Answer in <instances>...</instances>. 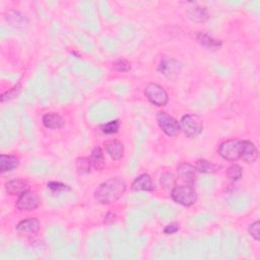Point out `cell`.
<instances>
[{
	"label": "cell",
	"instance_id": "1",
	"mask_svg": "<svg viewBox=\"0 0 260 260\" xmlns=\"http://www.w3.org/2000/svg\"><path fill=\"white\" fill-rule=\"evenodd\" d=\"M126 184L120 178H111L101 184L96 190V200L101 204H111L116 202L125 193Z\"/></svg>",
	"mask_w": 260,
	"mask_h": 260
},
{
	"label": "cell",
	"instance_id": "2",
	"mask_svg": "<svg viewBox=\"0 0 260 260\" xmlns=\"http://www.w3.org/2000/svg\"><path fill=\"white\" fill-rule=\"evenodd\" d=\"M171 196L175 202L183 206H191L197 200V193L192 185H180L172 189Z\"/></svg>",
	"mask_w": 260,
	"mask_h": 260
},
{
	"label": "cell",
	"instance_id": "3",
	"mask_svg": "<svg viewBox=\"0 0 260 260\" xmlns=\"http://www.w3.org/2000/svg\"><path fill=\"white\" fill-rule=\"evenodd\" d=\"M241 147H242V140L233 139L221 142L219 146V155L226 160H239L241 156Z\"/></svg>",
	"mask_w": 260,
	"mask_h": 260
},
{
	"label": "cell",
	"instance_id": "4",
	"mask_svg": "<svg viewBox=\"0 0 260 260\" xmlns=\"http://www.w3.org/2000/svg\"><path fill=\"white\" fill-rule=\"evenodd\" d=\"M181 130L189 138H196L202 131L203 125L201 119L192 114H187L182 117L180 122Z\"/></svg>",
	"mask_w": 260,
	"mask_h": 260
},
{
	"label": "cell",
	"instance_id": "5",
	"mask_svg": "<svg viewBox=\"0 0 260 260\" xmlns=\"http://www.w3.org/2000/svg\"><path fill=\"white\" fill-rule=\"evenodd\" d=\"M145 96L152 104L163 107L166 106L169 101V96L162 86L157 83H150L145 88Z\"/></svg>",
	"mask_w": 260,
	"mask_h": 260
},
{
	"label": "cell",
	"instance_id": "6",
	"mask_svg": "<svg viewBox=\"0 0 260 260\" xmlns=\"http://www.w3.org/2000/svg\"><path fill=\"white\" fill-rule=\"evenodd\" d=\"M158 124L168 136H177L181 132L180 123L166 112H160L157 116Z\"/></svg>",
	"mask_w": 260,
	"mask_h": 260
},
{
	"label": "cell",
	"instance_id": "7",
	"mask_svg": "<svg viewBox=\"0 0 260 260\" xmlns=\"http://www.w3.org/2000/svg\"><path fill=\"white\" fill-rule=\"evenodd\" d=\"M182 65L178 60L164 58L159 65V72L169 80H175L181 71Z\"/></svg>",
	"mask_w": 260,
	"mask_h": 260
},
{
	"label": "cell",
	"instance_id": "8",
	"mask_svg": "<svg viewBox=\"0 0 260 260\" xmlns=\"http://www.w3.org/2000/svg\"><path fill=\"white\" fill-rule=\"evenodd\" d=\"M40 203L41 200L38 194L36 192L28 190L20 196L19 200L17 201V207L20 210H24V212H27V210H33L36 209L37 207H39Z\"/></svg>",
	"mask_w": 260,
	"mask_h": 260
},
{
	"label": "cell",
	"instance_id": "9",
	"mask_svg": "<svg viewBox=\"0 0 260 260\" xmlns=\"http://www.w3.org/2000/svg\"><path fill=\"white\" fill-rule=\"evenodd\" d=\"M17 231L22 236L34 237L40 231V222L35 218L23 220L17 226Z\"/></svg>",
	"mask_w": 260,
	"mask_h": 260
},
{
	"label": "cell",
	"instance_id": "10",
	"mask_svg": "<svg viewBox=\"0 0 260 260\" xmlns=\"http://www.w3.org/2000/svg\"><path fill=\"white\" fill-rule=\"evenodd\" d=\"M258 158V150L254 143L249 140H242V147H241V156L245 163L252 164Z\"/></svg>",
	"mask_w": 260,
	"mask_h": 260
},
{
	"label": "cell",
	"instance_id": "11",
	"mask_svg": "<svg viewBox=\"0 0 260 260\" xmlns=\"http://www.w3.org/2000/svg\"><path fill=\"white\" fill-rule=\"evenodd\" d=\"M179 178L187 185H192L196 181V169L188 163H182L178 167Z\"/></svg>",
	"mask_w": 260,
	"mask_h": 260
},
{
	"label": "cell",
	"instance_id": "12",
	"mask_svg": "<svg viewBox=\"0 0 260 260\" xmlns=\"http://www.w3.org/2000/svg\"><path fill=\"white\" fill-rule=\"evenodd\" d=\"M4 18L7 22L10 23L16 29H23L28 26V19L24 17L20 11L17 10H8L4 15Z\"/></svg>",
	"mask_w": 260,
	"mask_h": 260
},
{
	"label": "cell",
	"instance_id": "13",
	"mask_svg": "<svg viewBox=\"0 0 260 260\" xmlns=\"http://www.w3.org/2000/svg\"><path fill=\"white\" fill-rule=\"evenodd\" d=\"M5 189L10 195L20 196L22 193L30 190V187H29V184L26 180L15 179V180L8 181L5 184Z\"/></svg>",
	"mask_w": 260,
	"mask_h": 260
},
{
	"label": "cell",
	"instance_id": "14",
	"mask_svg": "<svg viewBox=\"0 0 260 260\" xmlns=\"http://www.w3.org/2000/svg\"><path fill=\"white\" fill-rule=\"evenodd\" d=\"M105 148L108 155L114 160H119L124 155V145L119 140H109L105 142Z\"/></svg>",
	"mask_w": 260,
	"mask_h": 260
},
{
	"label": "cell",
	"instance_id": "15",
	"mask_svg": "<svg viewBox=\"0 0 260 260\" xmlns=\"http://www.w3.org/2000/svg\"><path fill=\"white\" fill-rule=\"evenodd\" d=\"M188 19L195 22H204L208 20V11L205 7L195 5L186 10Z\"/></svg>",
	"mask_w": 260,
	"mask_h": 260
},
{
	"label": "cell",
	"instance_id": "16",
	"mask_svg": "<svg viewBox=\"0 0 260 260\" xmlns=\"http://www.w3.org/2000/svg\"><path fill=\"white\" fill-rule=\"evenodd\" d=\"M43 124L49 129H59L64 125V120L57 113H47L43 116Z\"/></svg>",
	"mask_w": 260,
	"mask_h": 260
},
{
	"label": "cell",
	"instance_id": "17",
	"mask_svg": "<svg viewBox=\"0 0 260 260\" xmlns=\"http://www.w3.org/2000/svg\"><path fill=\"white\" fill-rule=\"evenodd\" d=\"M132 190L134 191H151L153 190V181L148 174H142L136 178L132 183Z\"/></svg>",
	"mask_w": 260,
	"mask_h": 260
},
{
	"label": "cell",
	"instance_id": "18",
	"mask_svg": "<svg viewBox=\"0 0 260 260\" xmlns=\"http://www.w3.org/2000/svg\"><path fill=\"white\" fill-rule=\"evenodd\" d=\"M20 165V159L16 156L1 155L0 157V169L2 173L15 170Z\"/></svg>",
	"mask_w": 260,
	"mask_h": 260
},
{
	"label": "cell",
	"instance_id": "19",
	"mask_svg": "<svg viewBox=\"0 0 260 260\" xmlns=\"http://www.w3.org/2000/svg\"><path fill=\"white\" fill-rule=\"evenodd\" d=\"M195 39L201 46L207 49H218L221 46V42L220 40H216L213 37H210L204 33H197Z\"/></svg>",
	"mask_w": 260,
	"mask_h": 260
},
{
	"label": "cell",
	"instance_id": "20",
	"mask_svg": "<svg viewBox=\"0 0 260 260\" xmlns=\"http://www.w3.org/2000/svg\"><path fill=\"white\" fill-rule=\"evenodd\" d=\"M221 167L219 165H216L209 160H200L196 163V171L200 172V173H205V174H210V173H216L219 171Z\"/></svg>",
	"mask_w": 260,
	"mask_h": 260
},
{
	"label": "cell",
	"instance_id": "21",
	"mask_svg": "<svg viewBox=\"0 0 260 260\" xmlns=\"http://www.w3.org/2000/svg\"><path fill=\"white\" fill-rule=\"evenodd\" d=\"M91 160H92V165L94 166L95 169L97 170H102L105 166V160H104V155L103 152L100 147H96L95 150L92 153V157H91Z\"/></svg>",
	"mask_w": 260,
	"mask_h": 260
},
{
	"label": "cell",
	"instance_id": "22",
	"mask_svg": "<svg viewBox=\"0 0 260 260\" xmlns=\"http://www.w3.org/2000/svg\"><path fill=\"white\" fill-rule=\"evenodd\" d=\"M92 160L89 158H79L77 160V169L80 174H86L91 172Z\"/></svg>",
	"mask_w": 260,
	"mask_h": 260
},
{
	"label": "cell",
	"instance_id": "23",
	"mask_svg": "<svg viewBox=\"0 0 260 260\" xmlns=\"http://www.w3.org/2000/svg\"><path fill=\"white\" fill-rule=\"evenodd\" d=\"M242 175H243V170L237 164L232 165L231 167H229V169L227 171L228 178L233 180V181H238L242 177Z\"/></svg>",
	"mask_w": 260,
	"mask_h": 260
},
{
	"label": "cell",
	"instance_id": "24",
	"mask_svg": "<svg viewBox=\"0 0 260 260\" xmlns=\"http://www.w3.org/2000/svg\"><path fill=\"white\" fill-rule=\"evenodd\" d=\"M113 69L118 72H128L131 69V63L126 59H119L113 63Z\"/></svg>",
	"mask_w": 260,
	"mask_h": 260
},
{
	"label": "cell",
	"instance_id": "25",
	"mask_svg": "<svg viewBox=\"0 0 260 260\" xmlns=\"http://www.w3.org/2000/svg\"><path fill=\"white\" fill-rule=\"evenodd\" d=\"M160 184L166 189H173L175 187V178L173 174L170 173H165V174L160 177Z\"/></svg>",
	"mask_w": 260,
	"mask_h": 260
},
{
	"label": "cell",
	"instance_id": "26",
	"mask_svg": "<svg viewBox=\"0 0 260 260\" xmlns=\"http://www.w3.org/2000/svg\"><path fill=\"white\" fill-rule=\"evenodd\" d=\"M118 129H119V121L118 120L110 121L102 126V130L105 134L116 133L118 131Z\"/></svg>",
	"mask_w": 260,
	"mask_h": 260
},
{
	"label": "cell",
	"instance_id": "27",
	"mask_svg": "<svg viewBox=\"0 0 260 260\" xmlns=\"http://www.w3.org/2000/svg\"><path fill=\"white\" fill-rule=\"evenodd\" d=\"M48 188L52 190L53 192H60V191H67L70 190L69 186L67 185L61 183V182H50L48 183Z\"/></svg>",
	"mask_w": 260,
	"mask_h": 260
},
{
	"label": "cell",
	"instance_id": "28",
	"mask_svg": "<svg viewBox=\"0 0 260 260\" xmlns=\"http://www.w3.org/2000/svg\"><path fill=\"white\" fill-rule=\"evenodd\" d=\"M259 230H260V224H259L258 220L254 221L253 224L250 225V227H249V234L251 235L252 238H254L256 241H259L260 240Z\"/></svg>",
	"mask_w": 260,
	"mask_h": 260
},
{
	"label": "cell",
	"instance_id": "29",
	"mask_svg": "<svg viewBox=\"0 0 260 260\" xmlns=\"http://www.w3.org/2000/svg\"><path fill=\"white\" fill-rule=\"evenodd\" d=\"M178 231H179V226H178L177 224H171V225H168V226L165 228V230H164L165 234H168V235H170V234H174V233H176V232H178Z\"/></svg>",
	"mask_w": 260,
	"mask_h": 260
}]
</instances>
